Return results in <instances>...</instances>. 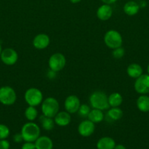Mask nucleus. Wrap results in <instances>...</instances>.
<instances>
[{
  "mask_svg": "<svg viewBox=\"0 0 149 149\" xmlns=\"http://www.w3.org/2000/svg\"><path fill=\"white\" fill-rule=\"evenodd\" d=\"M20 133L25 142H35L40 136V127L34 122H28L22 126Z\"/></svg>",
  "mask_w": 149,
  "mask_h": 149,
  "instance_id": "nucleus-1",
  "label": "nucleus"
},
{
  "mask_svg": "<svg viewBox=\"0 0 149 149\" xmlns=\"http://www.w3.org/2000/svg\"><path fill=\"white\" fill-rule=\"evenodd\" d=\"M89 103L92 109L102 111L108 110L110 105L108 103V96L106 93L100 90L93 92L89 97Z\"/></svg>",
  "mask_w": 149,
  "mask_h": 149,
  "instance_id": "nucleus-2",
  "label": "nucleus"
},
{
  "mask_svg": "<svg viewBox=\"0 0 149 149\" xmlns=\"http://www.w3.org/2000/svg\"><path fill=\"white\" fill-rule=\"evenodd\" d=\"M59 103L53 97H48L42 100L41 103V111L45 116L54 118L59 111Z\"/></svg>",
  "mask_w": 149,
  "mask_h": 149,
  "instance_id": "nucleus-3",
  "label": "nucleus"
},
{
  "mask_svg": "<svg viewBox=\"0 0 149 149\" xmlns=\"http://www.w3.org/2000/svg\"><path fill=\"white\" fill-rule=\"evenodd\" d=\"M24 100L29 106L37 107L42 103L43 100V94L39 89L31 87L25 92Z\"/></svg>",
  "mask_w": 149,
  "mask_h": 149,
  "instance_id": "nucleus-4",
  "label": "nucleus"
},
{
  "mask_svg": "<svg viewBox=\"0 0 149 149\" xmlns=\"http://www.w3.org/2000/svg\"><path fill=\"white\" fill-rule=\"evenodd\" d=\"M104 42L108 48L114 49L122 46L123 37L118 31L111 29L105 33L104 36Z\"/></svg>",
  "mask_w": 149,
  "mask_h": 149,
  "instance_id": "nucleus-5",
  "label": "nucleus"
},
{
  "mask_svg": "<svg viewBox=\"0 0 149 149\" xmlns=\"http://www.w3.org/2000/svg\"><path fill=\"white\" fill-rule=\"evenodd\" d=\"M17 100V94L13 87L3 86L0 87V103L4 106H12Z\"/></svg>",
  "mask_w": 149,
  "mask_h": 149,
  "instance_id": "nucleus-6",
  "label": "nucleus"
},
{
  "mask_svg": "<svg viewBox=\"0 0 149 149\" xmlns=\"http://www.w3.org/2000/svg\"><path fill=\"white\" fill-rule=\"evenodd\" d=\"M67 63L65 56L62 53L56 52L53 54L48 59V67L54 72H59L64 68Z\"/></svg>",
  "mask_w": 149,
  "mask_h": 149,
  "instance_id": "nucleus-7",
  "label": "nucleus"
},
{
  "mask_svg": "<svg viewBox=\"0 0 149 149\" xmlns=\"http://www.w3.org/2000/svg\"><path fill=\"white\" fill-rule=\"evenodd\" d=\"M134 90L138 94L147 95L149 93V75L142 74L136 79L134 84Z\"/></svg>",
  "mask_w": 149,
  "mask_h": 149,
  "instance_id": "nucleus-8",
  "label": "nucleus"
},
{
  "mask_svg": "<svg viewBox=\"0 0 149 149\" xmlns=\"http://www.w3.org/2000/svg\"><path fill=\"white\" fill-rule=\"evenodd\" d=\"M1 61L7 65H13L18 60V54L13 48H5L2 49L1 55Z\"/></svg>",
  "mask_w": 149,
  "mask_h": 149,
  "instance_id": "nucleus-9",
  "label": "nucleus"
},
{
  "mask_svg": "<svg viewBox=\"0 0 149 149\" xmlns=\"http://www.w3.org/2000/svg\"><path fill=\"white\" fill-rule=\"evenodd\" d=\"M80 105H81L80 100L77 95H74L67 96L64 103V109L70 114L77 113Z\"/></svg>",
  "mask_w": 149,
  "mask_h": 149,
  "instance_id": "nucleus-10",
  "label": "nucleus"
},
{
  "mask_svg": "<svg viewBox=\"0 0 149 149\" xmlns=\"http://www.w3.org/2000/svg\"><path fill=\"white\" fill-rule=\"evenodd\" d=\"M95 131V124L89 119L82 121L77 127V132L82 137L87 138L93 135Z\"/></svg>",
  "mask_w": 149,
  "mask_h": 149,
  "instance_id": "nucleus-11",
  "label": "nucleus"
},
{
  "mask_svg": "<svg viewBox=\"0 0 149 149\" xmlns=\"http://www.w3.org/2000/svg\"><path fill=\"white\" fill-rule=\"evenodd\" d=\"M51 43V39L49 36L46 33H41L39 34L36 35L32 41V45L34 47L37 49H45L49 46Z\"/></svg>",
  "mask_w": 149,
  "mask_h": 149,
  "instance_id": "nucleus-12",
  "label": "nucleus"
},
{
  "mask_svg": "<svg viewBox=\"0 0 149 149\" xmlns=\"http://www.w3.org/2000/svg\"><path fill=\"white\" fill-rule=\"evenodd\" d=\"M112 15V8L110 4H103L96 10V17L102 21L108 20Z\"/></svg>",
  "mask_w": 149,
  "mask_h": 149,
  "instance_id": "nucleus-13",
  "label": "nucleus"
},
{
  "mask_svg": "<svg viewBox=\"0 0 149 149\" xmlns=\"http://www.w3.org/2000/svg\"><path fill=\"white\" fill-rule=\"evenodd\" d=\"M54 122L56 125L59 127H67L70 124L72 121L71 115L66 111H58V113L54 116Z\"/></svg>",
  "mask_w": 149,
  "mask_h": 149,
  "instance_id": "nucleus-14",
  "label": "nucleus"
},
{
  "mask_svg": "<svg viewBox=\"0 0 149 149\" xmlns=\"http://www.w3.org/2000/svg\"><path fill=\"white\" fill-rule=\"evenodd\" d=\"M36 149H53V143L48 136H39L34 142Z\"/></svg>",
  "mask_w": 149,
  "mask_h": 149,
  "instance_id": "nucleus-15",
  "label": "nucleus"
},
{
  "mask_svg": "<svg viewBox=\"0 0 149 149\" xmlns=\"http://www.w3.org/2000/svg\"><path fill=\"white\" fill-rule=\"evenodd\" d=\"M115 141L110 137H102L96 143L97 149H114Z\"/></svg>",
  "mask_w": 149,
  "mask_h": 149,
  "instance_id": "nucleus-16",
  "label": "nucleus"
},
{
  "mask_svg": "<svg viewBox=\"0 0 149 149\" xmlns=\"http://www.w3.org/2000/svg\"><path fill=\"white\" fill-rule=\"evenodd\" d=\"M143 68L139 64L133 63L129 64L127 68V75L132 79H137L143 74Z\"/></svg>",
  "mask_w": 149,
  "mask_h": 149,
  "instance_id": "nucleus-17",
  "label": "nucleus"
},
{
  "mask_svg": "<svg viewBox=\"0 0 149 149\" xmlns=\"http://www.w3.org/2000/svg\"><path fill=\"white\" fill-rule=\"evenodd\" d=\"M124 13L129 16H134L138 13L140 10V5L134 1H129L123 7Z\"/></svg>",
  "mask_w": 149,
  "mask_h": 149,
  "instance_id": "nucleus-18",
  "label": "nucleus"
},
{
  "mask_svg": "<svg viewBox=\"0 0 149 149\" xmlns=\"http://www.w3.org/2000/svg\"><path fill=\"white\" fill-rule=\"evenodd\" d=\"M136 105L139 111L143 113L149 111V96L146 95H141L137 98Z\"/></svg>",
  "mask_w": 149,
  "mask_h": 149,
  "instance_id": "nucleus-19",
  "label": "nucleus"
},
{
  "mask_svg": "<svg viewBox=\"0 0 149 149\" xmlns=\"http://www.w3.org/2000/svg\"><path fill=\"white\" fill-rule=\"evenodd\" d=\"M87 119L91 121L94 124L100 123L105 119V114H104L103 111L99 110V109H93L91 110Z\"/></svg>",
  "mask_w": 149,
  "mask_h": 149,
  "instance_id": "nucleus-20",
  "label": "nucleus"
},
{
  "mask_svg": "<svg viewBox=\"0 0 149 149\" xmlns=\"http://www.w3.org/2000/svg\"><path fill=\"white\" fill-rule=\"evenodd\" d=\"M39 121L40 122L41 127L42 129L46 131H51L55 127V122H54L53 118L48 117V116H45L42 114L39 118Z\"/></svg>",
  "mask_w": 149,
  "mask_h": 149,
  "instance_id": "nucleus-21",
  "label": "nucleus"
},
{
  "mask_svg": "<svg viewBox=\"0 0 149 149\" xmlns=\"http://www.w3.org/2000/svg\"><path fill=\"white\" fill-rule=\"evenodd\" d=\"M123 103V97L119 93H112L108 96L110 107H119Z\"/></svg>",
  "mask_w": 149,
  "mask_h": 149,
  "instance_id": "nucleus-22",
  "label": "nucleus"
},
{
  "mask_svg": "<svg viewBox=\"0 0 149 149\" xmlns=\"http://www.w3.org/2000/svg\"><path fill=\"white\" fill-rule=\"evenodd\" d=\"M124 113L119 107H110L107 112V116L112 121H118L122 118Z\"/></svg>",
  "mask_w": 149,
  "mask_h": 149,
  "instance_id": "nucleus-23",
  "label": "nucleus"
},
{
  "mask_svg": "<svg viewBox=\"0 0 149 149\" xmlns=\"http://www.w3.org/2000/svg\"><path fill=\"white\" fill-rule=\"evenodd\" d=\"M24 116L29 122H34L38 116V111L34 106H29L24 111Z\"/></svg>",
  "mask_w": 149,
  "mask_h": 149,
  "instance_id": "nucleus-24",
  "label": "nucleus"
},
{
  "mask_svg": "<svg viewBox=\"0 0 149 149\" xmlns=\"http://www.w3.org/2000/svg\"><path fill=\"white\" fill-rule=\"evenodd\" d=\"M91 110V107L89 105L83 103V104L80 105V108H79L78 111H77V113H78V115L80 117L87 118Z\"/></svg>",
  "mask_w": 149,
  "mask_h": 149,
  "instance_id": "nucleus-25",
  "label": "nucleus"
},
{
  "mask_svg": "<svg viewBox=\"0 0 149 149\" xmlns=\"http://www.w3.org/2000/svg\"><path fill=\"white\" fill-rule=\"evenodd\" d=\"M10 131L8 127L3 124H0V140H4L8 138Z\"/></svg>",
  "mask_w": 149,
  "mask_h": 149,
  "instance_id": "nucleus-26",
  "label": "nucleus"
},
{
  "mask_svg": "<svg viewBox=\"0 0 149 149\" xmlns=\"http://www.w3.org/2000/svg\"><path fill=\"white\" fill-rule=\"evenodd\" d=\"M125 55V49L122 47H119L118 48L112 49V56L115 59H121Z\"/></svg>",
  "mask_w": 149,
  "mask_h": 149,
  "instance_id": "nucleus-27",
  "label": "nucleus"
},
{
  "mask_svg": "<svg viewBox=\"0 0 149 149\" xmlns=\"http://www.w3.org/2000/svg\"><path fill=\"white\" fill-rule=\"evenodd\" d=\"M21 149H36L34 142H25L22 145Z\"/></svg>",
  "mask_w": 149,
  "mask_h": 149,
  "instance_id": "nucleus-28",
  "label": "nucleus"
},
{
  "mask_svg": "<svg viewBox=\"0 0 149 149\" xmlns=\"http://www.w3.org/2000/svg\"><path fill=\"white\" fill-rule=\"evenodd\" d=\"M10 143L7 140H0V149H10Z\"/></svg>",
  "mask_w": 149,
  "mask_h": 149,
  "instance_id": "nucleus-29",
  "label": "nucleus"
},
{
  "mask_svg": "<svg viewBox=\"0 0 149 149\" xmlns=\"http://www.w3.org/2000/svg\"><path fill=\"white\" fill-rule=\"evenodd\" d=\"M13 141H14L15 143H20L22 141H23V137H22L21 133H17L15 134L14 136H13Z\"/></svg>",
  "mask_w": 149,
  "mask_h": 149,
  "instance_id": "nucleus-30",
  "label": "nucleus"
},
{
  "mask_svg": "<svg viewBox=\"0 0 149 149\" xmlns=\"http://www.w3.org/2000/svg\"><path fill=\"white\" fill-rule=\"evenodd\" d=\"M101 1L103 2V4H112L115 3L116 1H118V0H100Z\"/></svg>",
  "mask_w": 149,
  "mask_h": 149,
  "instance_id": "nucleus-31",
  "label": "nucleus"
},
{
  "mask_svg": "<svg viewBox=\"0 0 149 149\" xmlns=\"http://www.w3.org/2000/svg\"><path fill=\"white\" fill-rule=\"evenodd\" d=\"M114 149H127V148H126V147L124 146V145H122V144H118V145H115Z\"/></svg>",
  "mask_w": 149,
  "mask_h": 149,
  "instance_id": "nucleus-32",
  "label": "nucleus"
},
{
  "mask_svg": "<svg viewBox=\"0 0 149 149\" xmlns=\"http://www.w3.org/2000/svg\"><path fill=\"white\" fill-rule=\"evenodd\" d=\"M70 1L71 3H72V4H77V3L81 1V0H70Z\"/></svg>",
  "mask_w": 149,
  "mask_h": 149,
  "instance_id": "nucleus-33",
  "label": "nucleus"
},
{
  "mask_svg": "<svg viewBox=\"0 0 149 149\" xmlns=\"http://www.w3.org/2000/svg\"><path fill=\"white\" fill-rule=\"evenodd\" d=\"M1 52H2V47H1V44H0V55H1Z\"/></svg>",
  "mask_w": 149,
  "mask_h": 149,
  "instance_id": "nucleus-34",
  "label": "nucleus"
},
{
  "mask_svg": "<svg viewBox=\"0 0 149 149\" xmlns=\"http://www.w3.org/2000/svg\"><path fill=\"white\" fill-rule=\"evenodd\" d=\"M147 71H148V74L149 75V64L148 65V67H147Z\"/></svg>",
  "mask_w": 149,
  "mask_h": 149,
  "instance_id": "nucleus-35",
  "label": "nucleus"
}]
</instances>
